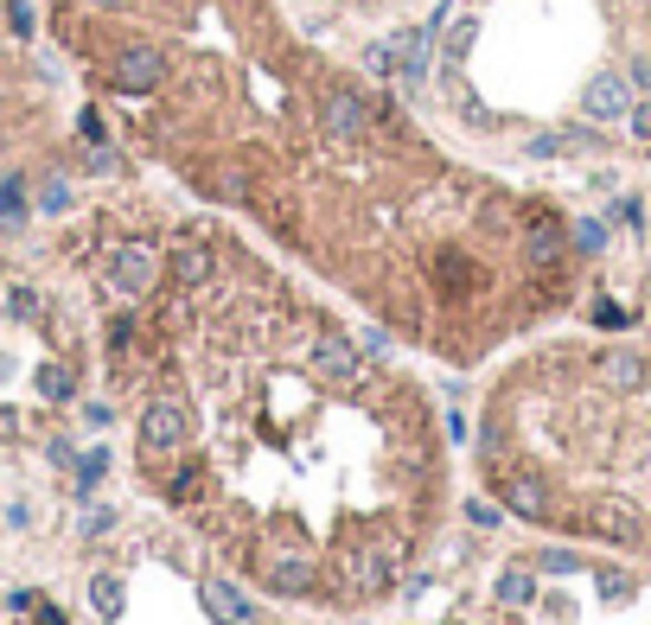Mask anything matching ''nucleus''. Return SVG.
Here are the masks:
<instances>
[{"label":"nucleus","mask_w":651,"mask_h":625,"mask_svg":"<svg viewBox=\"0 0 651 625\" xmlns=\"http://www.w3.org/2000/svg\"><path fill=\"white\" fill-rule=\"evenodd\" d=\"M467 467L523 536L651 562V339L549 326L511 345L486 365Z\"/></svg>","instance_id":"nucleus-3"},{"label":"nucleus","mask_w":651,"mask_h":625,"mask_svg":"<svg viewBox=\"0 0 651 625\" xmlns=\"http://www.w3.org/2000/svg\"><path fill=\"white\" fill-rule=\"evenodd\" d=\"M52 20L134 154L403 351L486 370L588 300L569 205L467 154L287 0H58Z\"/></svg>","instance_id":"nucleus-1"},{"label":"nucleus","mask_w":651,"mask_h":625,"mask_svg":"<svg viewBox=\"0 0 651 625\" xmlns=\"http://www.w3.org/2000/svg\"><path fill=\"white\" fill-rule=\"evenodd\" d=\"M129 467L262 606L384 613L447 549L454 434L365 312L217 211L103 249Z\"/></svg>","instance_id":"nucleus-2"},{"label":"nucleus","mask_w":651,"mask_h":625,"mask_svg":"<svg viewBox=\"0 0 651 625\" xmlns=\"http://www.w3.org/2000/svg\"><path fill=\"white\" fill-rule=\"evenodd\" d=\"M287 7H294L301 27H313L319 39L345 45V39H377V32H390V27H409L428 0H287Z\"/></svg>","instance_id":"nucleus-6"},{"label":"nucleus","mask_w":651,"mask_h":625,"mask_svg":"<svg viewBox=\"0 0 651 625\" xmlns=\"http://www.w3.org/2000/svg\"><path fill=\"white\" fill-rule=\"evenodd\" d=\"M390 625H486V619H467V613H447V619H390Z\"/></svg>","instance_id":"nucleus-7"},{"label":"nucleus","mask_w":651,"mask_h":625,"mask_svg":"<svg viewBox=\"0 0 651 625\" xmlns=\"http://www.w3.org/2000/svg\"><path fill=\"white\" fill-rule=\"evenodd\" d=\"M486 625H651V562L530 536L486 574Z\"/></svg>","instance_id":"nucleus-5"},{"label":"nucleus","mask_w":651,"mask_h":625,"mask_svg":"<svg viewBox=\"0 0 651 625\" xmlns=\"http://www.w3.org/2000/svg\"><path fill=\"white\" fill-rule=\"evenodd\" d=\"M435 129L505 173L651 160V0H454Z\"/></svg>","instance_id":"nucleus-4"}]
</instances>
